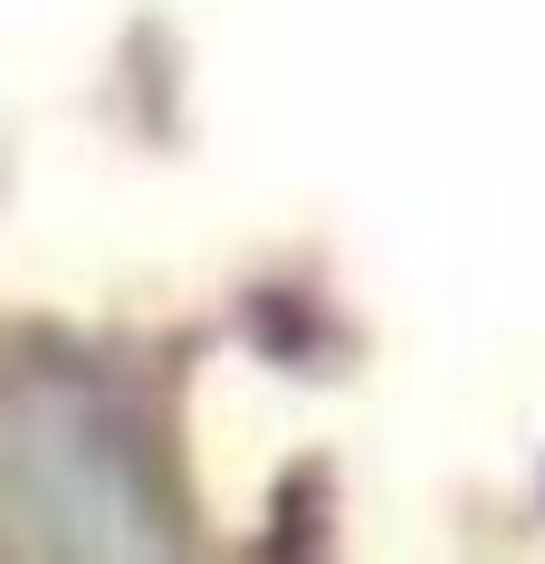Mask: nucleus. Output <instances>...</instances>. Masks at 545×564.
<instances>
[{
    "label": "nucleus",
    "instance_id": "obj_1",
    "mask_svg": "<svg viewBox=\"0 0 545 564\" xmlns=\"http://www.w3.org/2000/svg\"><path fill=\"white\" fill-rule=\"evenodd\" d=\"M30 498L58 507V535L67 545H106V555H124V545H153V517H144V478H134V459L116 449V431L96 412H58L30 431Z\"/></svg>",
    "mask_w": 545,
    "mask_h": 564
}]
</instances>
